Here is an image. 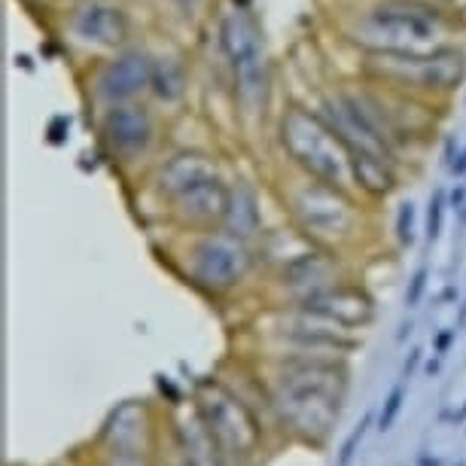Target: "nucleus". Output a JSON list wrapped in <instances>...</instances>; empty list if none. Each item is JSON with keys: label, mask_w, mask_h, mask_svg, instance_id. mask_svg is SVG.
I'll use <instances>...</instances> for the list:
<instances>
[{"label": "nucleus", "mask_w": 466, "mask_h": 466, "mask_svg": "<svg viewBox=\"0 0 466 466\" xmlns=\"http://www.w3.org/2000/svg\"><path fill=\"white\" fill-rule=\"evenodd\" d=\"M131 4H144V0H131Z\"/></svg>", "instance_id": "nucleus-17"}, {"label": "nucleus", "mask_w": 466, "mask_h": 466, "mask_svg": "<svg viewBox=\"0 0 466 466\" xmlns=\"http://www.w3.org/2000/svg\"><path fill=\"white\" fill-rule=\"evenodd\" d=\"M15 4L25 6L28 13H37V15L43 13L46 22H52V15H56V4H52V0H15Z\"/></svg>", "instance_id": "nucleus-15"}, {"label": "nucleus", "mask_w": 466, "mask_h": 466, "mask_svg": "<svg viewBox=\"0 0 466 466\" xmlns=\"http://www.w3.org/2000/svg\"><path fill=\"white\" fill-rule=\"evenodd\" d=\"M266 183L271 187V198L280 208V214L287 217V223L314 248L336 253L348 248L350 241H357L363 232L369 198L357 196V192L320 183L289 168L280 159H275V165L268 168Z\"/></svg>", "instance_id": "nucleus-4"}, {"label": "nucleus", "mask_w": 466, "mask_h": 466, "mask_svg": "<svg viewBox=\"0 0 466 466\" xmlns=\"http://www.w3.org/2000/svg\"><path fill=\"white\" fill-rule=\"evenodd\" d=\"M156 65H153V86H149V98L168 119L183 116L192 101V92L198 86V67L196 58L187 46L174 40H153Z\"/></svg>", "instance_id": "nucleus-12"}, {"label": "nucleus", "mask_w": 466, "mask_h": 466, "mask_svg": "<svg viewBox=\"0 0 466 466\" xmlns=\"http://www.w3.org/2000/svg\"><path fill=\"white\" fill-rule=\"evenodd\" d=\"M153 37H140L131 46L113 52V56H104L92 65L74 70L89 116L110 107H122V104L147 101L149 86H153Z\"/></svg>", "instance_id": "nucleus-10"}, {"label": "nucleus", "mask_w": 466, "mask_h": 466, "mask_svg": "<svg viewBox=\"0 0 466 466\" xmlns=\"http://www.w3.org/2000/svg\"><path fill=\"white\" fill-rule=\"evenodd\" d=\"M52 4H56V13H58V10H65V6L76 4V0H52Z\"/></svg>", "instance_id": "nucleus-16"}, {"label": "nucleus", "mask_w": 466, "mask_h": 466, "mask_svg": "<svg viewBox=\"0 0 466 466\" xmlns=\"http://www.w3.org/2000/svg\"><path fill=\"white\" fill-rule=\"evenodd\" d=\"M187 238V262L189 280L210 293H223L241 284L253 266V244L238 238L228 228H201V232H183Z\"/></svg>", "instance_id": "nucleus-11"}, {"label": "nucleus", "mask_w": 466, "mask_h": 466, "mask_svg": "<svg viewBox=\"0 0 466 466\" xmlns=\"http://www.w3.org/2000/svg\"><path fill=\"white\" fill-rule=\"evenodd\" d=\"M232 183L235 168L219 147L171 144L131 189L174 232H201L226 223Z\"/></svg>", "instance_id": "nucleus-3"}, {"label": "nucleus", "mask_w": 466, "mask_h": 466, "mask_svg": "<svg viewBox=\"0 0 466 466\" xmlns=\"http://www.w3.org/2000/svg\"><path fill=\"white\" fill-rule=\"evenodd\" d=\"M205 34V76H214L219 98L226 101L235 135L248 144L271 140L278 116V74L266 28L250 0H217Z\"/></svg>", "instance_id": "nucleus-1"}, {"label": "nucleus", "mask_w": 466, "mask_h": 466, "mask_svg": "<svg viewBox=\"0 0 466 466\" xmlns=\"http://www.w3.org/2000/svg\"><path fill=\"white\" fill-rule=\"evenodd\" d=\"M308 104H311V107L336 128V135L345 140L350 159H354L360 192H363L369 201H381L390 196L402 183V177H406V168H402V162L397 159L393 147L387 144L378 122L369 116V110L363 107L350 74L314 86Z\"/></svg>", "instance_id": "nucleus-5"}, {"label": "nucleus", "mask_w": 466, "mask_h": 466, "mask_svg": "<svg viewBox=\"0 0 466 466\" xmlns=\"http://www.w3.org/2000/svg\"><path fill=\"white\" fill-rule=\"evenodd\" d=\"M323 25L354 56H424L463 46L466 13L436 0H318Z\"/></svg>", "instance_id": "nucleus-2"}, {"label": "nucleus", "mask_w": 466, "mask_h": 466, "mask_svg": "<svg viewBox=\"0 0 466 466\" xmlns=\"http://www.w3.org/2000/svg\"><path fill=\"white\" fill-rule=\"evenodd\" d=\"M162 10H168L174 19L180 25H187L192 31H201L214 13V4L217 0H156Z\"/></svg>", "instance_id": "nucleus-14"}, {"label": "nucleus", "mask_w": 466, "mask_h": 466, "mask_svg": "<svg viewBox=\"0 0 466 466\" xmlns=\"http://www.w3.org/2000/svg\"><path fill=\"white\" fill-rule=\"evenodd\" d=\"M137 6L131 0H76L52 15L49 31L80 70L144 37Z\"/></svg>", "instance_id": "nucleus-8"}, {"label": "nucleus", "mask_w": 466, "mask_h": 466, "mask_svg": "<svg viewBox=\"0 0 466 466\" xmlns=\"http://www.w3.org/2000/svg\"><path fill=\"white\" fill-rule=\"evenodd\" d=\"M223 228L235 232L238 238L250 241L259 238L262 232V208H259V192L253 187V180L241 177L235 171V183H232V198H228V214H226V223Z\"/></svg>", "instance_id": "nucleus-13"}, {"label": "nucleus", "mask_w": 466, "mask_h": 466, "mask_svg": "<svg viewBox=\"0 0 466 466\" xmlns=\"http://www.w3.org/2000/svg\"><path fill=\"white\" fill-rule=\"evenodd\" d=\"M89 119L101 159L126 187H137L174 144L171 119L153 101L122 104Z\"/></svg>", "instance_id": "nucleus-7"}, {"label": "nucleus", "mask_w": 466, "mask_h": 466, "mask_svg": "<svg viewBox=\"0 0 466 466\" xmlns=\"http://www.w3.org/2000/svg\"><path fill=\"white\" fill-rule=\"evenodd\" d=\"M350 74L384 89L448 107L466 80V49L451 46L424 56H354Z\"/></svg>", "instance_id": "nucleus-9"}, {"label": "nucleus", "mask_w": 466, "mask_h": 466, "mask_svg": "<svg viewBox=\"0 0 466 466\" xmlns=\"http://www.w3.org/2000/svg\"><path fill=\"white\" fill-rule=\"evenodd\" d=\"M271 147H275L278 159L287 162L289 168L320 183H329V187L363 196L345 140L308 101H280L275 126H271Z\"/></svg>", "instance_id": "nucleus-6"}]
</instances>
